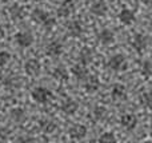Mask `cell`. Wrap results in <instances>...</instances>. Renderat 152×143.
<instances>
[{"label":"cell","instance_id":"1","mask_svg":"<svg viewBox=\"0 0 152 143\" xmlns=\"http://www.w3.org/2000/svg\"><path fill=\"white\" fill-rule=\"evenodd\" d=\"M31 19L35 23L40 24V26H43L47 29H51L55 26V19H52L50 16V13H48L47 11L42 10V8H35L31 12Z\"/></svg>","mask_w":152,"mask_h":143},{"label":"cell","instance_id":"2","mask_svg":"<svg viewBox=\"0 0 152 143\" xmlns=\"http://www.w3.org/2000/svg\"><path fill=\"white\" fill-rule=\"evenodd\" d=\"M31 98L34 99L36 103H40V104H44L47 103L48 100L52 99V92L51 90L45 87H35L34 90L31 91Z\"/></svg>","mask_w":152,"mask_h":143},{"label":"cell","instance_id":"3","mask_svg":"<svg viewBox=\"0 0 152 143\" xmlns=\"http://www.w3.org/2000/svg\"><path fill=\"white\" fill-rule=\"evenodd\" d=\"M108 67L115 72H121L127 68V59L121 54H116V55L111 56L108 59Z\"/></svg>","mask_w":152,"mask_h":143},{"label":"cell","instance_id":"4","mask_svg":"<svg viewBox=\"0 0 152 143\" xmlns=\"http://www.w3.org/2000/svg\"><path fill=\"white\" fill-rule=\"evenodd\" d=\"M15 42L19 47L27 48L34 43V35L29 31H20L15 35Z\"/></svg>","mask_w":152,"mask_h":143},{"label":"cell","instance_id":"5","mask_svg":"<svg viewBox=\"0 0 152 143\" xmlns=\"http://www.w3.org/2000/svg\"><path fill=\"white\" fill-rule=\"evenodd\" d=\"M147 44H148V39H147V36L143 34H135L131 39L132 48L139 54H142L143 51L147 48Z\"/></svg>","mask_w":152,"mask_h":143},{"label":"cell","instance_id":"6","mask_svg":"<svg viewBox=\"0 0 152 143\" xmlns=\"http://www.w3.org/2000/svg\"><path fill=\"white\" fill-rule=\"evenodd\" d=\"M24 71L27 75L29 76H36L40 74L42 71V66H40V62L37 59H28L24 64Z\"/></svg>","mask_w":152,"mask_h":143},{"label":"cell","instance_id":"7","mask_svg":"<svg viewBox=\"0 0 152 143\" xmlns=\"http://www.w3.org/2000/svg\"><path fill=\"white\" fill-rule=\"evenodd\" d=\"M87 133H88L87 127H86L84 125H80V123H76V125L71 126V128L68 130V135H69V138L76 139V141L86 138V136H87Z\"/></svg>","mask_w":152,"mask_h":143},{"label":"cell","instance_id":"8","mask_svg":"<svg viewBox=\"0 0 152 143\" xmlns=\"http://www.w3.org/2000/svg\"><path fill=\"white\" fill-rule=\"evenodd\" d=\"M119 20H120L121 24H124V26H131V24L135 23V20H136V16H135V12L132 10H129V8H123V10L119 12Z\"/></svg>","mask_w":152,"mask_h":143},{"label":"cell","instance_id":"9","mask_svg":"<svg viewBox=\"0 0 152 143\" xmlns=\"http://www.w3.org/2000/svg\"><path fill=\"white\" fill-rule=\"evenodd\" d=\"M75 8V1L74 0H63L58 8V15L60 18H68Z\"/></svg>","mask_w":152,"mask_h":143},{"label":"cell","instance_id":"10","mask_svg":"<svg viewBox=\"0 0 152 143\" xmlns=\"http://www.w3.org/2000/svg\"><path fill=\"white\" fill-rule=\"evenodd\" d=\"M120 125H121V127L126 128V130L132 131V130H135L137 126V118L135 117L134 114H124V115H121V118H120Z\"/></svg>","mask_w":152,"mask_h":143},{"label":"cell","instance_id":"11","mask_svg":"<svg viewBox=\"0 0 152 143\" xmlns=\"http://www.w3.org/2000/svg\"><path fill=\"white\" fill-rule=\"evenodd\" d=\"M45 52H47L48 56H52V58L60 56L61 54H63V44H61L59 40H52L51 43L47 44V47H45Z\"/></svg>","mask_w":152,"mask_h":143},{"label":"cell","instance_id":"12","mask_svg":"<svg viewBox=\"0 0 152 143\" xmlns=\"http://www.w3.org/2000/svg\"><path fill=\"white\" fill-rule=\"evenodd\" d=\"M60 110L66 115H74V114L77 112V110H79V103L76 100H74V99L68 98V99H66V100L61 103Z\"/></svg>","mask_w":152,"mask_h":143},{"label":"cell","instance_id":"13","mask_svg":"<svg viewBox=\"0 0 152 143\" xmlns=\"http://www.w3.org/2000/svg\"><path fill=\"white\" fill-rule=\"evenodd\" d=\"M97 40H99L103 45H110L115 42V34H113V31H111V29L104 28L97 34Z\"/></svg>","mask_w":152,"mask_h":143},{"label":"cell","instance_id":"14","mask_svg":"<svg viewBox=\"0 0 152 143\" xmlns=\"http://www.w3.org/2000/svg\"><path fill=\"white\" fill-rule=\"evenodd\" d=\"M89 11H91V13L95 16H104L108 11V5H107V3H105V0H96V1L91 5Z\"/></svg>","mask_w":152,"mask_h":143},{"label":"cell","instance_id":"15","mask_svg":"<svg viewBox=\"0 0 152 143\" xmlns=\"http://www.w3.org/2000/svg\"><path fill=\"white\" fill-rule=\"evenodd\" d=\"M100 88V80L97 76L92 75V76H88L86 79V83H84V90L87 92L92 94V92H96L97 90Z\"/></svg>","mask_w":152,"mask_h":143},{"label":"cell","instance_id":"16","mask_svg":"<svg viewBox=\"0 0 152 143\" xmlns=\"http://www.w3.org/2000/svg\"><path fill=\"white\" fill-rule=\"evenodd\" d=\"M71 74L74 75L76 79L83 80V79H87V78H88V70H87L86 64L77 63V64H75V66H72Z\"/></svg>","mask_w":152,"mask_h":143},{"label":"cell","instance_id":"17","mask_svg":"<svg viewBox=\"0 0 152 143\" xmlns=\"http://www.w3.org/2000/svg\"><path fill=\"white\" fill-rule=\"evenodd\" d=\"M67 29H68V34L74 37H79L83 34V24L79 20H72L67 24Z\"/></svg>","mask_w":152,"mask_h":143},{"label":"cell","instance_id":"18","mask_svg":"<svg viewBox=\"0 0 152 143\" xmlns=\"http://www.w3.org/2000/svg\"><path fill=\"white\" fill-rule=\"evenodd\" d=\"M52 76L55 78L58 82H67V80L69 79V72L66 67L59 66V67H56V68H53Z\"/></svg>","mask_w":152,"mask_h":143},{"label":"cell","instance_id":"19","mask_svg":"<svg viewBox=\"0 0 152 143\" xmlns=\"http://www.w3.org/2000/svg\"><path fill=\"white\" fill-rule=\"evenodd\" d=\"M10 15L13 20H21L26 15V12H24V8L20 4H13L10 8Z\"/></svg>","mask_w":152,"mask_h":143},{"label":"cell","instance_id":"20","mask_svg":"<svg viewBox=\"0 0 152 143\" xmlns=\"http://www.w3.org/2000/svg\"><path fill=\"white\" fill-rule=\"evenodd\" d=\"M111 96H112V99H115V100L123 99L124 96H126V87H124L123 84H120V83L115 84L112 87V90H111Z\"/></svg>","mask_w":152,"mask_h":143},{"label":"cell","instance_id":"21","mask_svg":"<svg viewBox=\"0 0 152 143\" xmlns=\"http://www.w3.org/2000/svg\"><path fill=\"white\" fill-rule=\"evenodd\" d=\"M10 115H11V119L16 123H20L26 119V111H24L21 107H15V109H12Z\"/></svg>","mask_w":152,"mask_h":143},{"label":"cell","instance_id":"22","mask_svg":"<svg viewBox=\"0 0 152 143\" xmlns=\"http://www.w3.org/2000/svg\"><path fill=\"white\" fill-rule=\"evenodd\" d=\"M94 58V52L89 48H81L80 52H79V60H80L81 64H87L92 60Z\"/></svg>","mask_w":152,"mask_h":143},{"label":"cell","instance_id":"23","mask_svg":"<svg viewBox=\"0 0 152 143\" xmlns=\"http://www.w3.org/2000/svg\"><path fill=\"white\" fill-rule=\"evenodd\" d=\"M40 128H42V131L45 134H52L53 131L56 130V123L50 119L40 120Z\"/></svg>","mask_w":152,"mask_h":143},{"label":"cell","instance_id":"24","mask_svg":"<svg viewBox=\"0 0 152 143\" xmlns=\"http://www.w3.org/2000/svg\"><path fill=\"white\" fill-rule=\"evenodd\" d=\"M140 103L147 109L152 110V91H147L140 95Z\"/></svg>","mask_w":152,"mask_h":143},{"label":"cell","instance_id":"25","mask_svg":"<svg viewBox=\"0 0 152 143\" xmlns=\"http://www.w3.org/2000/svg\"><path fill=\"white\" fill-rule=\"evenodd\" d=\"M92 115H94V118L97 120V122H100V120H103L105 118V115H107V110H105L103 106H97V107L94 109Z\"/></svg>","mask_w":152,"mask_h":143},{"label":"cell","instance_id":"26","mask_svg":"<svg viewBox=\"0 0 152 143\" xmlns=\"http://www.w3.org/2000/svg\"><path fill=\"white\" fill-rule=\"evenodd\" d=\"M99 143H116V136L113 133H103L99 136Z\"/></svg>","mask_w":152,"mask_h":143},{"label":"cell","instance_id":"27","mask_svg":"<svg viewBox=\"0 0 152 143\" xmlns=\"http://www.w3.org/2000/svg\"><path fill=\"white\" fill-rule=\"evenodd\" d=\"M140 72H142V75L144 78H150L152 75V63L151 62H144L142 66V70H140Z\"/></svg>","mask_w":152,"mask_h":143},{"label":"cell","instance_id":"28","mask_svg":"<svg viewBox=\"0 0 152 143\" xmlns=\"http://www.w3.org/2000/svg\"><path fill=\"white\" fill-rule=\"evenodd\" d=\"M11 60V54L8 51H0V67H4Z\"/></svg>","mask_w":152,"mask_h":143},{"label":"cell","instance_id":"29","mask_svg":"<svg viewBox=\"0 0 152 143\" xmlns=\"http://www.w3.org/2000/svg\"><path fill=\"white\" fill-rule=\"evenodd\" d=\"M8 139V131L5 128H0V143H4Z\"/></svg>","mask_w":152,"mask_h":143},{"label":"cell","instance_id":"30","mask_svg":"<svg viewBox=\"0 0 152 143\" xmlns=\"http://www.w3.org/2000/svg\"><path fill=\"white\" fill-rule=\"evenodd\" d=\"M16 143H34V141H32V138H29V136L23 135V136H19Z\"/></svg>","mask_w":152,"mask_h":143},{"label":"cell","instance_id":"31","mask_svg":"<svg viewBox=\"0 0 152 143\" xmlns=\"http://www.w3.org/2000/svg\"><path fill=\"white\" fill-rule=\"evenodd\" d=\"M144 5H148V7H152V0H140Z\"/></svg>","mask_w":152,"mask_h":143},{"label":"cell","instance_id":"32","mask_svg":"<svg viewBox=\"0 0 152 143\" xmlns=\"http://www.w3.org/2000/svg\"><path fill=\"white\" fill-rule=\"evenodd\" d=\"M3 37H4V31H3V29L0 28V40H1Z\"/></svg>","mask_w":152,"mask_h":143},{"label":"cell","instance_id":"33","mask_svg":"<svg viewBox=\"0 0 152 143\" xmlns=\"http://www.w3.org/2000/svg\"><path fill=\"white\" fill-rule=\"evenodd\" d=\"M150 135L152 136V123H151V126H150Z\"/></svg>","mask_w":152,"mask_h":143},{"label":"cell","instance_id":"34","mask_svg":"<svg viewBox=\"0 0 152 143\" xmlns=\"http://www.w3.org/2000/svg\"><path fill=\"white\" fill-rule=\"evenodd\" d=\"M150 27L152 28V19H151V21H150Z\"/></svg>","mask_w":152,"mask_h":143},{"label":"cell","instance_id":"35","mask_svg":"<svg viewBox=\"0 0 152 143\" xmlns=\"http://www.w3.org/2000/svg\"><path fill=\"white\" fill-rule=\"evenodd\" d=\"M35 1H43V0H35Z\"/></svg>","mask_w":152,"mask_h":143},{"label":"cell","instance_id":"36","mask_svg":"<svg viewBox=\"0 0 152 143\" xmlns=\"http://www.w3.org/2000/svg\"><path fill=\"white\" fill-rule=\"evenodd\" d=\"M0 109H1V104H0Z\"/></svg>","mask_w":152,"mask_h":143},{"label":"cell","instance_id":"37","mask_svg":"<svg viewBox=\"0 0 152 143\" xmlns=\"http://www.w3.org/2000/svg\"><path fill=\"white\" fill-rule=\"evenodd\" d=\"M135 143H139V142H135Z\"/></svg>","mask_w":152,"mask_h":143}]
</instances>
